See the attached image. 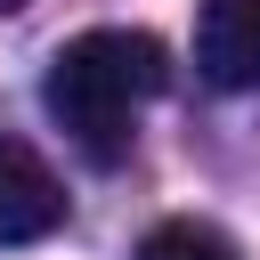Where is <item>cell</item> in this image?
I'll use <instances>...</instances> for the list:
<instances>
[{"mask_svg":"<svg viewBox=\"0 0 260 260\" xmlns=\"http://www.w3.org/2000/svg\"><path fill=\"white\" fill-rule=\"evenodd\" d=\"M162 81H171V49L154 32L89 24V32L57 41V57L41 73V106L89 162H122L130 154V122H138V106L162 98Z\"/></svg>","mask_w":260,"mask_h":260,"instance_id":"obj_1","label":"cell"},{"mask_svg":"<svg viewBox=\"0 0 260 260\" xmlns=\"http://www.w3.org/2000/svg\"><path fill=\"white\" fill-rule=\"evenodd\" d=\"M195 73L211 89H260V0L195 8Z\"/></svg>","mask_w":260,"mask_h":260,"instance_id":"obj_2","label":"cell"},{"mask_svg":"<svg viewBox=\"0 0 260 260\" xmlns=\"http://www.w3.org/2000/svg\"><path fill=\"white\" fill-rule=\"evenodd\" d=\"M65 228V187L57 171L24 146V138H0V244H41Z\"/></svg>","mask_w":260,"mask_h":260,"instance_id":"obj_3","label":"cell"},{"mask_svg":"<svg viewBox=\"0 0 260 260\" xmlns=\"http://www.w3.org/2000/svg\"><path fill=\"white\" fill-rule=\"evenodd\" d=\"M138 260H244L211 219H154L146 228V244H138Z\"/></svg>","mask_w":260,"mask_h":260,"instance_id":"obj_4","label":"cell"},{"mask_svg":"<svg viewBox=\"0 0 260 260\" xmlns=\"http://www.w3.org/2000/svg\"><path fill=\"white\" fill-rule=\"evenodd\" d=\"M16 8H32V0H0V16H16Z\"/></svg>","mask_w":260,"mask_h":260,"instance_id":"obj_5","label":"cell"}]
</instances>
